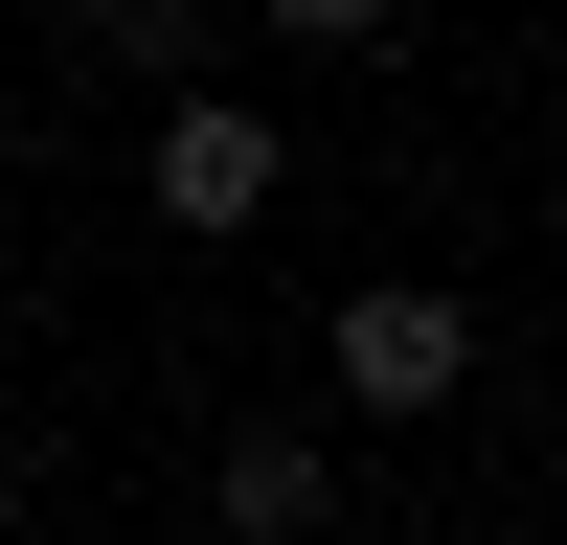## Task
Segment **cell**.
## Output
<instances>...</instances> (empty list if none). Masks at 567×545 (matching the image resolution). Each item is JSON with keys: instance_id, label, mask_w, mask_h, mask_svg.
Here are the masks:
<instances>
[{"instance_id": "5b68a950", "label": "cell", "mask_w": 567, "mask_h": 545, "mask_svg": "<svg viewBox=\"0 0 567 545\" xmlns=\"http://www.w3.org/2000/svg\"><path fill=\"white\" fill-rule=\"evenodd\" d=\"M250 23H296V45H386V0H250Z\"/></svg>"}, {"instance_id": "8992f818", "label": "cell", "mask_w": 567, "mask_h": 545, "mask_svg": "<svg viewBox=\"0 0 567 545\" xmlns=\"http://www.w3.org/2000/svg\"><path fill=\"white\" fill-rule=\"evenodd\" d=\"M0 477H23V432H0Z\"/></svg>"}, {"instance_id": "277c9868", "label": "cell", "mask_w": 567, "mask_h": 545, "mask_svg": "<svg viewBox=\"0 0 567 545\" xmlns=\"http://www.w3.org/2000/svg\"><path fill=\"white\" fill-rule=\"evenodd\" d=\"M205 23L227 0H69V45H114V69H159V91H205Z\"/></svg>"}, {"instance_id": "6da1fadb", "label": "cell", "mask_w": 567, "mask_h": 545, "mask_svg": "<svg viewBox=\"0 0 567 545\" xmlns=\"http://www.w3.org/2000/svg\"><path fill=\"white\" fill-rule=\"evenodd\" d=\"M159 227H272V182H296V136L250 114V91H159Z\"/></svg>"}, {"instance_id": "52a82bcc", "label": "cell", "mask_w": 567, "mask_h": 545, "mask_svg": "<svg viewBox=\"0 0 567 545\" xmlns=\"http://www.w3.org/2000/svg\"><path fill=\"white\" fill-rule=\"evenodd\" d=\"M0 341H23V296H0Z\"/></svg>"}, {"instance_id": "7a4b0ae2", "label": "cell", "mask_w": 567, "mask_h": 545, "mask_svg": "<svg viewBox=\"0 0 567 545\" xmlns=\"http://www.w3.org/2000/svg\"><path fill=\"white\" fill-rule=\"evenodd\" d=\"M454 387H477V296H432V272L341 296V409H454Z\"/></svg>"}, {"instance_id": "3957f363", "label": "cell", "mask_w": 567, "mask_h": 545, "mask_svg": "<svg viewBox=\"0 0 567 545\" xmlns=\"http://www.w3.org/2000/svg\"><path fill=\"white\" fill-rule=\"evenodd\" d=\"M341 523V454L318 432H227V545H318Z\"/></svg>"}]
</instances>
